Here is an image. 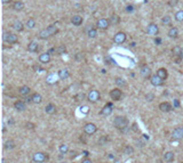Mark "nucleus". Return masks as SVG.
<instances>
[{
    "instance_id": "nucleus-1",
    "label": "nucleus",
    "mask_w": 183,
    "mask_h": 163,
    "mask_svg": "<svg viewBox=\"0 0 183 163\" xmlns=\"http://www.w3.org/2000/svg\"><path fill=\"white\" fill-rule=\"evenodd\" d=\"M113 126L120 131H126V129H128L129 121L125 116H116L113 120Z\"/></svg>"
},
{
    "instance_id": "nucleus-2",
    "label": "nucleus",
    "mask_w": 183,
    "mask_h": 163,
    "mask_svg": "<svg viewBox=\"0 0 183 163\" xmlns=\"http://www.w3.org/2000/svg\"><path fill=\"white\" fill-rule=\"evenodd\" d=\"M32 160L33 162H37V163H44L48 160V156L42 152H37L32 155Z\"/></svg>"
},
{
    "instance_id": "nucleus-3",
    "label": "nucleus",
    "mask_w": 183,
    "mask_h": 163,
    "mask_svg": "<svg viewBox=\"0 0 183 163\" xmlns=\"http://www.w3.org/2000/svg\"><path fill=\"white\" fill-rule=\"evenodd\" d=\"M84 131H85V133H86V135L91 136V135H94V133L97 131V127H96L94 123L89 122V123H86V124H85V127H84Z\"/></svg>"
},
{
    "instance_id": "nucleus-4",
    "label": "nucleus",
    "mask_w": 183,
    "mask_h": 163,
    "mask_svg": "<svg viewBox=\"0 0 183 163\" xmlns=\"http://www.w3.org/2000/svg\"><path fill=\"white\" fill-rule=\"evenodd\" d=\"M4 40L8 43H16L19 41V38L15 33H12V32H5L4 33Z\"/></svg>"
},
{
    "instance_id": "nucleus-5",
    "label": "nucleus",
    "mask_w": 183,
    "mask_h": 163,
    "mask_svg": "<svg viewBox=\"0 0 183 163\" xmlns=\"http://www.w3.org/2000/svg\"><path fill=\"white\" fill-rule=\"evenodd\" d=\"M100 97H101V95H100V93L97 90H90L88 93V95H87V99L90 103H96L100 99Z\"/></svg>"
},
{
    "instance_id": "nucleus-6",
    "label": "nucleus",
    "mask_w": 183,
    "mask_h": 163,
    "mask_svg": "<svg viewBox=\"0 0 183 163\" xmlns=\"http://www.w3.org/2000/svg\"><path fill=\"white\" fill-rule=\"evenodd\" d=\"M150 82H151V85L154 86V87H160V86L164 85L165 80H162V79L159 78L157 74H154V75H151V78H150Z\"/></svg>"
},
{
    "instance_id": "nucleus-7",
    "label": "nucleus",
    "mask_w": 183,
    "mask_h": 163,
    "mask_svg": "<svg viewBox=\"0 0 183 163\" xmlns=\"http://www.w3.org/2000/svg\"><path fill=\"white\" fill-rule=\"evenodd\" d=\"M140 73H141V75H142V78H144V79H149L150 80V78H151V68L148 66V65H142V67H141V70H140Z\"/></svg>"
},
{
    "instance_id": "nucleus-8",
    "label": "nucleus",
    "mask_w": 183,
    "mask_h": 163,
    "mask_svg": "<svg viewBox=\"0 0 183 163\" xmlns=\"http://www.w3.org/2000/svg\"><path fill=\"white\" fill-rule=\"evenodd\" d=\"M112 111H113V105L111 103H108V104H105L103 106V108L101 110L100 114L103 115V116H108V115H110L112 113Z\"/></svg>"
},
{
    "instance_id": "nucleus-9",
    "label": "nucleus",
    "mask_w": 183,
    "mask_h": 163,
    "mask_svg": "<svg viewBox=\"0 0 183 163\" xmlns=\"http://www.w3.org/2000/svg\"><path fill=\"white\" fill-rule=\"evenodd\" d=\"M147 33L150 34V35H157V34L159 33V28H158V25L154 24V23L149 24L148 28H147Z\"/></svg>"
},
{
    "instance_id": "nucleus-10",
    "label": "nucleus",
    "mask_w": 183,
    "mask_h": 163,
    "mask_svg": "<svg viewBox=\"0 0 183 163\" xmlns=\"http://www.w3.org/2000/svg\"><path fill=\"white\" fill-rule=\"evenodd\" d=\"M126 33H124V32H118V33H116V35L113 37V41L117 43V45H121V43H124L125 41H126Z\"/></svg>"
},
{
    "instance_id": "nucleus-11",
    "label": "nucleus",
    "mask_w": 183,
    "mask_h": 163,
    "mask_svg": "<svg viewBox=\"0 0 183 163\" xmlns=\"http://www.w3.org/2000/svg\"><path fill=\"white\" fill-rule=\"evenodd\" d=\"M121 96H123V91L120 90V88H115L110 91V97L113 101H119L121 98Z\"/></svg>"
},
{
    "instance_id": "nucleus-12",
    "label": "nucleus",
    "mask_w": 183,
    "mask_h": 163,
    "mask_svg": "<svg viewBox=\"0 0 183 163\" xmlns=\"http://www.w3.org/2000/svg\"><path fill=\"white\" fill-rule=\"evenodd\" d=\"M109 25H110V22H109V20H107V18H101V20H99V21L96 22L97 29H101V30H107V29L109 28Z\"/></svg>"
},
{
    "instance_id": "nucleus-13",
    "label": "nucleus",
    "mask_w": 183,
    "mask_h": 163,
    "mask_svg": "<svg viewBox=\"0 0 183 163\" xmlns=\"http://www.w3.org/2000/svg\"><path fill=\"white\" fill-rule=\"evenodd\" d=\"M159 110L161 112H164V113H168V112H170L173 110V105L170 103H168V102H164V103L159 104Z\"/></svg>"
},
{
    "instance_id": "nucleus-14",
    "label": "nucleus",
    "mask_w": 183,
    "mask_h": 163,
    "mask_svg": "<svg viewBox=\"0 0 183 163\" xmlns=\"http://www.w3.org/2000/svg\"><path fill=\"white\" fill-rule=\"evenodd\" d=\"M14 107H15L16 111L23 112V111H25V108H27V103L23 102V101H16V102L14 103Z\"/></svg>"
},
{
    "instance_id": "nucleus-15",
    "label": "nucleus",
    "mask_w": 183,
    "mask_h": 163,
    "mask_svg": "<svg viewBox=\"0 0 183 163\" xmlns=\"http://www.w3.org/2000/svg\"><path fill=\"white\" fill-rule=\"evenodd\" d=\"M28 50H29L30 53H37V51L39 50V45H38V42L31 41V42L28 45Z\"/></svg>"
},
{
    "instance_id": "nucleus-16",
    "label": "nucleus",
    "mask_w": 183,
    "mask_h": 163,
    "mask_svg": "<svg viewBox=\"0 0 183 163\" xmlns=\"http://www.w3.org/2000/svg\"><path fill=\"white\" fill-rule=\"evenodd\" d=\"M45 111H46V113H47V114H49V115H53V114H55V113H56V106H55L54 104L49 103L48 105H46V107H45Z\"/></svg>"
},
{
    "instance_id": "nucleus-17",
    "label": "nucleus",
    "mask_w": 183,
    "mask_h": 163,
    "mask_svg": "<svg viewBox=\"0 0 183 163\" xmlns=\"http://www.w3.org/2000/svg\"><path fill=\"white\" fill-rule=\"evenodd\" d=\"M39 60H40V63H42V64H47V63L50 62V55H49L48 53H44V54H41V55L39 56Z\"/></svg>"
},
{
    "instance_id": "nucleus-18",
    "label": "nucleus",
    "mask_w": 183,
    "mask_h": 163,
    "mask_svg": "<svg viewBox=\"0 0 183 163\" xmlns=\"http://www.w3.org/2000/svg\"><path fill=\"white\" fill-rule=\"evenodd\" d=\"M181 138H182V132H181V127H178V128H176V129L173 131V133H172V139L178 140V139H181Z\"/></svg>"
},
{
    "instance_id": "nucleus-19",
    "label": "nucleus",
    "mask_w": 183,
    "mask_h": 163,
    "mask_svg": "<svg viewBox=\"0 0 183 163\" xmlns=\"http://www.w3.org/2000/svg\"><path fill=\"white\" fill-rule=\"evenodd\" d=\"M71 23H72L73 25H76V26H79V25L82 24V17L79 16V15H74V16L71 18Z\"/></svg>"
},
{
    "instance_id": "nucleus-20",
    "label": "nucleus",
    "mask_w": 183,
    "mask_h": 163,
    "mask_svg": "<svg viewBox=\"0 0 183 163\" xmlns=\"http://www.w3.org/2000/svg\"><path fill=\"white\" fill-rule=\"evenodd\" d=\"M30 91H31V89H30V87H28V86H22V87H20V89H19L20 95L25 96V97H27V96H29Z\"/></svg>"
},
{
    "instance_id": "nucleus-21",
    "label": "nucleus",
    "mask_w": 183,
    "mask_h": 163,
    "mask_svg": "<svg viewBox=\"0 0 183 163\" xmlns=\"http://www.w3.org/2000/svg\"><path fill=\"white\" fill-rule=\"evenodd\" d=\"M57 75H58V78L61 80H64V79H68L70 76V72L68 70H60L57 72Z\"/></svg>"
},
{
    "instance_id": "nucleus-22",
    "label": "nucleus",
    "mask_w": 183,
    "mask_h": 163,
    "mask_svg": "<svg viewBox=\"0 0 183 163\" xmlns=\"http://www.w3.org/2000/svg\"><path fill=\"white\" fill-rule=\"evenodd\" d=\"M159 78H161L162 80H166L167 79V76H168V72H167V70L166 68H159L158 71H157V73H156Z\"/></svg>"
},
{
    "instance_id": "nucleus-23",
    "label": "nucleus",
    "mask_w": 183,
    "mask_h": 163,
    "mask_svg": "<svg viewBox=\"0 0 183 163\" xmlns=\"http://www.w3.org/2000/svg\"><path fill=\"white\" fill-rule=\"evenodd\" d=\"M174 158H175V155H174L173 152H166L165 155H164V160H165L166 162H168V163H169V162H173Z\"/></svg>"
},
{
    "instance_id": "nucleus-24",
    "label": "nucleus",
    "mask_w": 183,
    "mask_h": 163,
    "mask_svg": "<svg viewBox=\"0 0 183 163\" xmlns=\"http://www.w3.org/2000/svg\"><path fill=\"white\" fill-rule=\"evenodd\" d=\"M38 35H39V38H40V39H42V40H44V39H47V38H49V37H52V35H50V33H49V31L47 30V28H46V29H44V30H41V31L39 32V34H38Z\"/></svg>"
},
{
    "instance_id": "nucleus-25",
    "label": "nucleus",
    "mask_w": 183,
    "mask_h": 163,
    "mask_svg": "<svg viewBox=\"0 0 183 163\" xmlns=\"http://www.w3.org/2000/svg\"><path fill=\"white\" fill-rule=\"evenodd\" d=\"M168 37L173 38V39H176L178 37V30L176 28H170V30L168 31Z\"/></svg>"
},
{
    "instance_id": "nucleus-26",
    "label": "nucleus",
    "mask_w": 183,
    "mask_h": 163,
    "mask_svg": "<svg viewBox=\"0 0 183 163\" xmlns=\"http://www.w3.org/2000/svg\"><path fill=\"white\" fill-rule=\"evenodd\" d=\"M32 96V103L33 104H40L41 102H42V97H41V95L40 94H33V95H31Z\"/></svg>"
},
{
    "instance_id": "nucleus-27",
    "label": "nucleus",
    "mask_w": 183,
    "mask_h": 163,
    "mask_svg": "<svg viewBox=\"0 0 183 163\" xmlns=\"http://www.w3.org/2000/svg\"><path fill=\"white\" fill-rule=\"evenodd\" d=\"M58 76V75H57ZM57 76L54 74V73H52V74H49L48 76H47V83H49V85H53V83H56V80H57Z\"/></svg>"
},
{
    "instance_id": "nucleus-28",
    "label": "nucleus",
    "mask_w": 183,
    "mask_h": 163,
    "mask_svg": "<svg viewBox=\"0 0 183 163\" xmlns=\"http://www.w3.org/2000/svg\"><path fill=\"white\" fill-rule=\"evenodd\" d=\"M13 8H14L15 11H17V12H21V11L24 8V4H23L22 1H15V3L13 4Z\"/></svg>"
},
{
    "instance_id": "nucleus-29",
    "label": "nucleus",
    "mask_w": 183,
    "mask_h": 163,
    "mask_svg": "<svg viewBox=\"0 0 183 163\" xmlns=\"http://www.w3.org/2000/svg\"><path fill=\"white\" fill-rule=\"evenodd\" d=\"M109 22H110V24H112V25H117V24H119V22H120V18H119L117 15H112V16L110 17Z\"/></svg>"
},
{
    "instance_id": "nucleus-30",
    "label": "nucleus",
    "mask_w": 183,
    "mask_h": 163,
    "mask_svg": "<svg viewBox=\"0 0 183 163\" xmlns=\"http://www.w3.org/2000/svg\"><path fill=\"white\" fill-rule=\"evenodd\" d=\"M13 28L16 30V31H23V24H22V22H20V21H16V22H14V24H13Z\"/></svg>"
},
{
    "instance_id": "nucleus-31",
    "label": "nucleus",
    "mask_w": 183,
    "mask_h": 163,
    "mask_svg": "<svg viewBox=\"0 0 183 163\" xmlns=\"http://www.w3.org/2000/svg\"><path fill=\"white\" fill-rule=\"evenodd\" d=\"M15 147V141L14 140H7L6 143H5V148L6 149H13Z\"/></svg>"
},
{
    "instance_id": "nucleus-32",
    "label": "nucleus",
    "mask_w": 183,
    "mask_h": 163,
    "mask_svg": "<svg viewBox=\"0 0 183 163\" xmlns=\"http://www.w3.org/2000/svg\"><path fill=\"white\" fill-rule=\"evenodd\" d=\"M65 51H66V48H65L64 45H61L56 48V55H63Z\"/></svg>"
},
{
    "instance_id": "nucleus-33",
    "label": "nucleus",
    "mask_w": 183,
    "mask_h": 163,
    "mask_svg": "<svg viewBox=\"0 0 183 163\" xmlns=\"http://www.w3.org/2000/svg\"><path fill=\"white\" fill-rule=\"evenodd\" d=\"M60 153L61 154H66L68 152H69V146L66 145V144H62V145H60Z\"/></svg>"
},
{
    "instance_id": "nucleus-34",
    "label": "nucleus",
    "mask_w": 183,
    "mask_h": 163,
    "mask_svg": "<svg viewBox=\"0 0 183 163\" xmlns=\"http://www.w3.org/2000/svg\"><path fill=\"white\" fill-rule=\"evenodd\" d=\"M133 153H134V148H133L131 145L125 146V148H124V154H126V155H131V154H133Z\"/></svg>"
},
{
    "instance_id": "nucleus-35",
    "label": "nucleus",
    "mask_w": 183,
    "mask_h": 163,
    "mask_svg": "<svg viewBox=\"0 0 183 163\" xmlns=\"http://www.w3.org/2000/svg\"><path fill=\"white\" fill-rule=\"evenodd\" d=\"M87 34H88V37L89 38H91V39H94V38H96V35H97V31H96V29H90L88 32H87Z\"/></svg>"
},
{
    "instance_id": "nucleus-36",
    "label": "nucleus",
    "mask_w": 183,
    "mask_h": 163,
    "mask_svg": "<svg viewBox=\"0 0 183 163\" xmlns=\"http://www.w3.org/2000/svg\"><path fill=\"white\" fill-rule=\"evenodd\" d=\"M116 85H117L119 88H121V87H125V86H126V82L124 81V79L117 78V79H116Z\"/></svg>"
},
{
    "instance_id": "nucleus-37",
    "label": "nucleus",
    "mask_w": 183,
    "mask_h": 163,
    "mask_svg": "<svg viewBox=\"0 0 183 163\" xmlns=\"http://www.w3.org/2000/svg\"><path fill=\"white\" fill-rule=\"evenodd\" d=\"M175 20L177 22H182L183 21V11H178L176 14H175Z\"/></svg>"
},
{
    "instance_id": "nucleus-38",
    "label": "nucleus",
    "mask_w": 183,
    "mask_h": 163,
    "mask_svg": "<svg viewBox=\"0 0 183 163\" xmlns=\"http://www.w3.org/2000/svg\"><path fill=\"white\" fill-rule=\"evenodd\" d=\"M27 26H28L29 29H33V28L36 26V21H34L33 18L28 20V21H27Z\"/></svg>"
},
{
    "instance_id": "nucleus-39",
    "label": "nucleus",
    "mask_w": 183,
    "mask_h": 163,
    "mask_svg": "<svg viewBox=\"0 0 183 163\" xmlns=\"http://www.w3.org/2000/svg\"><path fill=\"white\" fill-rule=\"evenodd\" d=\"M170 22H172V20H170L169 16H164L161 18V23L165 24V25H170Z\"/></svg>"
},
{
    "instance_id": "nucleus-40",
    "label": "nucleus",
    "mask_w": 183,
    "mask_h": 163,
    "mask_svg": "<svg viewBox=\"0 0 183 163\" xmlns=\"http://www.w3.org/2000/svg\"><path fill=\"white\" fill-rule=\"evenodd\" d=\"M181 49L182 48H180V47H174L173 49H172V53L174 54V56H180V54H181Z\"/></svg>"
},
{
    "instance_id": "nucleus-41",
    "label": "nucleus",
    "mask_w": 183,
    "mask_h": 163,
    "mask_svg": "<svg viewBox=\"0 0 183 163\" xmlns=\"http://www.w3.org/2000/svg\"><path fill=\"white\" fill-rule=\"evenodd\" d=\"M80 112H81L82 114H88V113H89V107H88L87 105H82V106L80 107Z\"/></svg>"
},
{
    "instance_id": "nucleus-42",
    "label": "nucleus",
    "mask_w": 183,
    "mask_h": 163,
    "mask_svg": "<svg viewBox=\"0 0 183 163\" xmlns=\"http://www.w3.org/2000/svg\"><path fill=\"white\" fill-rule=\"evenodd\" d=\"M154 98V96H153V94H148L147 96H145V99L148 101V102H151L152 99Z\"/></svg>"
},
{
    "instance_id": "nucleus-43",
    "label": "nucleus",
    "mask_w": 183,
    "mask_h": 163,
    "mask_svg": "<svg viewBox=\"0 0 183 163\" xmlns=\"http://www.w3.org/2000/svg\"><path fill=\"white\" fill-rule=\"evenodd\" d=\"M173 107H174V108L180 107V102H178V99H174V101H173Z\"/></svg>"
},
{
    "instance_id": "nucleus-44",
    "label": "nucleus",
    "mask_w": 183,
    "mask_h": 163,
    "mask_svg": "<svg viewBox=\"0 0 183 163\" xmlns=\"http://www.w3.org/2000/svg\"><path fill=\"white\" fill-rule=\"evenodd\" d=\"M168 5H169L170 7L176 6V5H177V0H169V1H168Z\"/></svg>"
},
{
    "instance_id": "nucleus-45",
    "label": "nucleus",
    "mask_w": 183,
    "mask_h": 163,
    "mask_svg": "<svg viewBox=\"0 0 183 163\" xmlns=\"http://www.w3.org/2000/svg\"><path fill=\"white\" fill-rule=\"evenodd\" d=\"M132 130L134 131V132H136V131H139V124L135 122V123H133V126H132Z\"/></svg>"
},
{
    "instance_id": "nucleus-46",
    "label": "nucleus",
    "mask_w": 183,
    "mask_h": 163,
    "mask_svg": "<svg viewBox=\"0 0 183 163\" xmlns=\"http://www.w3.org/2000/svg\"><path fill=\"white\" fill-rule=\"evenodd\" d=\"M126 12H127V13H132V12H134V6H132V5L127 6V7H126Z\"/></svg>"
},
{
    "instance_id": "nucleus-47",
    "label": "nucleus",
    "mask_w": 183,
    "mask_h": 163,
    "mask_svg": "<svg viewBox=\"0 0 183 163\" xmlns=\"http://www.w3.org/2000/svg\"><path fill=\"white\" fill-rule=\"evenodd\" d=\"M82 58H84V55H82L81 53H78V54L76 55V59H77V60H80V59H82Z\"/></svg>"
},
{
    "instance_id": "nucleus-48",
    "label": "nucleus",
    "mask_w": 183,
    "mask_h": 163,
    "mask_svg": "<svg viewBox=\"0 0 183 163\" xmlns=\"http://www.w3.org/2000/svg\"><path fill=\"white\" fill-rule=\"evenodd\" d=\"M24 102L28 103V104H29V103H32V96H27L25 99H24Z\"/></svg>"
},
{
    "instance_id": "nucleus-49",
    "label": "nucleus",
    "mask_w": 183,
    "mask_h": 163,
    "mask_svg": "<svg viewBox=\"0 0 183 163\" xmlns=\"http://www.w3.org/2000/svg\"><path fill=\"white\" fill-rule=\"evenodd\" d=\"M47 53H48L49 55H54V54H56V48H50Z\"/></svg>"
},
{
    "instance_id": "nucleus-50",
    "label": "nucleus",
    "mask_w": 183,
    "mask_h": 163,
    "mask_svg": "<svg viewBox=\"0 0 183 163\" xmlns=\"http://www.w3.org/2000/svg\"><path fill=\"white\" fill-rule=\"evenodd\" d=\"M81 163H93V162H91V160H89V158H84L81 161Z\"/></svg>"
},
{
    "instance_id": "nucleus-51",
    "label": "nucleus",
    "mask_w": 183,
    "mask_h": 163,
    "mask_svg": "<svg viewBox=\"0 0 183 163\" xmlns=\"http://www.w3.org/2000/svg\"><path fill=\"white\" fill-rule=\"evenodd\" d=\"M160 42H161V39H160V38H156V39H154V43H156V45H159Z\"/></svg>"
},
{
    "instance_id": "nucleus-52",
    "label": "nucleus",
    "mask_w": 183,
    "mask_h": 163,
    "mask_svg": "<svg viewBox=\"0 0 183 163\" xmlns=\"http://www.w3.org/2000/svg\"><path fill=\"white\" fill-rule=\"evenodd\" d=\"M178 57H180L181 59H183V48L181 49V54H180V56H178Z\"/></svg>"
},
{
    "instance_id": "nucleus-53",
    "label": "nucleus",
    "mask_w": 183,
    "mask_h": 163,
    "mask_svg": "<svg viewBox=\"0 0 183 163\" xmlns=\"http://www.w3.org/2000/svg\"><path fill=\"white\" fill-rule=\"evenodd\" d=\"M11 1H12V0H3V3H4V4H9Z\"/></svg>"
},
{
    "instance_id": "nucleus-54",
    "label": "nucleus",
    "mask_w": 183,
    "mask_h": 163,
    "mask_svg": "<svg viewBox=\"0 0 183 163\" xmlns=\"http://www.w3.org/2000/svg\"><path fill=\"white\" fill-rule=\"evenodd\" d=\"M143 138H144V139H147V140H148V139H149V136H148V135H143Z\"/></svg>"
},
{
    "instance_id": "nucleus-55",
    "label": "nucleus",
    "mask_w": 183,
    "mask_h": 163,
    "mask_svg": "<svg viewBox=\"0 0 183 163\" xmlns=\"http://www.w3.org/2000/svg\"><path fill=\"white\" fill-rule=\"evenodd\" d=\"M84 154H85V155H86V156H88V155H89V154H88V152H87V151H84Z\"/></svg>"
},
{
    "instance_id": "nucleus-56",
    "label": "nucleus",
    "mask_w": 183,
    "mask_h": 163,
    "mask_svg": "<svg viewBox=\"0 0 183 163\" xmlns=\"http://www.w3.org/2000/svg\"><path fill=\"white\" fill-rule=\"evenodd\" d=\"M181 132H182V138H183V127H181Z\"/></svg>"
},
{
    "instance_id": "nucleus-57",
    "label": "nucleus",
    "mask_w": 183,
    "mask_h": 163,
    "mask_svg": "<svg viewBox=\"0 0 183 163\" xmlns=\"http://www.w3.org/2000/svg\"><path fill=\"white\" fill-rule=\"evenodd\" d=\"M61 163H66V162H61Z\"/></svg>"
},
{
    "instance_id": "nucleus-58",
    "label": "nucleus",
    "mask_w": 183,
    "mask_h": 163,
    "mask_svg": "<svg viewBox=\"0 0 183 163\" xmlns=\"http://www.w3.org/2000/svg\"><path fill=\"white\" fill-rule=\"evenodd\" d=\"M32 163H37V162H32Z\"/></svg>"
},
{
    "instance_id": "nucleus-59",
    "label": "nucleus",
    "mask_w": 183,
    "mask_h": 163,
    "mask_svg": "<svg viewBox=\"0 0 183 163\" xmlns=\"http://www.w3.org/2000/svg\"><path fill=\"white\" fill-rule=\"evenodd\" d=\"M73 163H74V162H73Z\"/></svg>"
}]
</instances>
